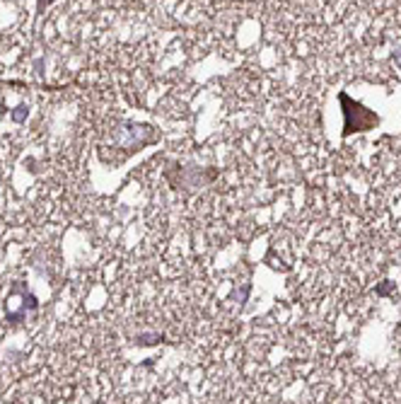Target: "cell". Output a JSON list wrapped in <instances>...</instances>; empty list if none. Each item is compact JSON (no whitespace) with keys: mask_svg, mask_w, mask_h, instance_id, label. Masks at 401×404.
Segmentation results:
<instances>
[{"mask_svg":"<svg viewBox=\"0 0 401 404\" xmlns=\"http://www.w3.org/2000/svg\"><path fill=\"white\" fill-rule=\"evenodd\" d=\"M339 102H341L343 109V138L351 136V133L372 131V128L380 126V117L375 111L367 109L363 102H356L348 92H339Z\"/></svg>","mask_w":401,"mask_h":404,"instance_id":"6da1fadb","label":"cell"},{"mask_svg":"<svg viewBox=\"0 0 401 404\" xmlns=\"http://www.w3.org/2000/svg\"><path fill=\"white\" fill-rule=\"evenodd\" d=\"M141 344H157V341H152V339H162L160 334H141Z\"/></svg>","mask_w":401,"mask_h":404,"instance_id":"7a4b0ae2","label":"cell"},{"mask_svg":"<svg viewBox=\"0 0 401 404\" xmlns=\"http://www.w3.org/2000/svg\"><path fill=\"white\" fill-rule=\"evenodd\" d=\"M25 114H27V109H25V106H20V111H15V114H12V119H15V122H22V119H25Z\"/></svg>","mask_w":401,"mask_h":404,"instance_id":"3957f363","label":"cell"}]
</instances>
